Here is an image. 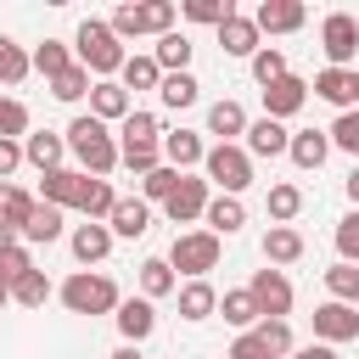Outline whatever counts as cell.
Returning <instances> with one entry per match:
<instances>
[{
    "instance_id": "6da1fadb",
    "label": "cell",
    "mask_w": 359,
    "mask_h": 359,
    "mask_svg": "<svg viewBox=\"0 0 359 359\" xmlns=\"http://www.w3.org/2000/svg\"><path fill=\"white\" fill-rule=\"evenodd\" d=\"M67 151L79 157V174H90V180H107L112 168H118V135L101 123V118H90V112H79L73 123H67Z\"/></svg>"
},
{
    "instance_id": "7a4b0ae2",
    "label": "cell",
    "mask_w": 359,
    "mask_h": 359,
    "mask_svg": "<svg viewBox=\"0 0 359 359\" xmlns=\"http://www.w3.org/2000/svg\"><path fill=\"white\" fill-rule=\"evenodd\" d=\"M123 39L101 22V17H84L79 22V39H73V62L84 67V73H95V79H107V73H118L123 67Z\"/></svg>"
},
{
    "instance_id": "3957f363",
    "label": "cell",
    "mask_w": 359,
    "mask_h": 359,
    "mask_svg": "<svg viewBox=\"0 0 359 359\" xmlns=\"http://www.w3.org/2000/svg\"><path fill=\"white\" fill-rule=\"evenodd\" d=\"M174 17H180V6L174 0H129V6H118L112 17H107V28L118 34V39H140V34H174Z\"/></svg>"
},
{
    "instance_id": "277c9868",
    "label": "cell",
    "mask_w": 359,
    "mask_h": 359,
    "mask_svg": "<svg viewBox=\"0 0 359 359\" xmlns=\"http://www.w3.org/2000/svg\"><path fill=\"white\" fill-rule=\"evenodd\" d=\"M62 303H67V314H112L123 297H118L112 275H101V269H79V275L62 280Z\"/></svg>"
},
{
    "instance_id": "5b68a950",
    "label": "cell",
    "mask_w": 359,
    "mask_h": 359,
    "mask_svg": "<svg viewBox=\"0 0 359 359\" xmlns=\"http://www.w3.org/2000/svg\"><path fill=\"white\" fill-rule=\"evenodd\" d=\"M168 269H180L185 280H208V269H219V236L213 230H180L168 247Z\"/></svg>"
},
{
    "instance_id": "8992f818",
    "label": "cell",
    "mask_w": 359,
    "mask_h": 359,
    "mask_svg": "<svg viewBox=\"0 0 359 359\" xmlns=\"http://www.w3.org/2000/svg\"><path fill=\"white\" fill-rule=\"evenodd\" d=\"M202 174H208V185H219V196H241L252 185V157L241 146H208Z\"/></svg>"
},
{
    "instance_id": "52a82bcc",
    "label": "cell",
    "mask_w": 359,
    "mask_h": 359,
    "mask_svg": "<svg viewBox=\"0 0 359 359\" xmlns=\"http://www.w3.org/2000/svg\"><path fill=\"white\" fill-rule=\"evenodd\" d=\"M320 50H325V67H353V56H359V17L331 11L320 22Z\"/></svg>"
},
{
    "instance_id": "ba28073f",
    "label": "cell",
    "mask_w": 359,
    "mask_h": 359,
    "mask_svg": "<svg viewBox=\"0 0 359 359\" xmlns=\"http://www.w3.org/2000/svg\"><path fill=\"white\" fill-rule=\"evenodd\" d=\"M309 90L320 101H331L337 112H359V67H320Z\"/></svg>"
},
{
    "instance_id": "9c48e42d",
    "label": "cell",
    "mask_w": 359,
    "mask_h": 359,
    "mask_svg": "<svg viewBox=\"0 0 359 359\" xmlns=\"http://www.w3.org/2000/svg\"><path fill=\"white\" fill-rule=\"evenodd\" d=\"M208 202H213V185L196 180V174H180V185H174V196L163 202V213H168L174 224H191V219L208 213Z\"/></svg>"
},
{
    "instance_id": "30bf717a",
    "label": "cell",
    "mask_w": 359,
    "mask_h": 359,
    "mask_svg": "<svg viewBox=\"0 0 359 359\" xmlns=\"http://www.w3.org/2000/svg\"><path fill=\"white\" fill-rule=\"evenodd\" d=\"M247 292H252V303H258L264 320H286V314H292V280H286L280 269H258Z\"/></svg>"
},
{
    "instance_id": "8fae6325",
    "label": "cell",
    "mask_w": 359,
    "mask_h": 359,
    "mask_svg": "<svg viewBox=\"0 0 359 359\" xmlns=\"http://www.w3.org/2000/svg\"><path fill=\"white\" fill-rule=\"evenodd\" d=\"M309 22V6L303 0H258V11H252V28L258 34H297Z\"/></svg>"
},
{
    "instance_id": "7c38bea8",
    "label": "cell",
    "mask_w": 359,
    "mask_h": 359,
    "mask_svg": "<svg viewBox=\"0 0 359 359\" xmlns=\"http://www.w3.org/2000/svg\"><path fill=\"white\" fill-rule=\"evenodd\" d=\"M314 337H320L325 348L353 342V337H359V309H348V303H320V309H314Z\"/></svg>"
},
{
    "instance_id": "4fadbf2b",
    "label": "cell",
    "mask_w": 359,
    "mask_h": 359,
    "mask_svg": "<svg viewBox=\"0 0 359 359\" xmlns=\"http://www.w3.org/2000/svg\"><path fill=\"white\" fill-rule=\"evenodd\" d=\"M303 101H309V84H303L297 73L264 84V118H275V123H286L292 112H303Z\"/></svg>"
},
{
    "instance_id": "5bb4252c",
    "label": "cell",
    "mask_w": 359,
    "mask_h": 359,
    "mask_svg": "<svg viewBox=\"0 0 359 359\" xmlns=\"http://www.w3.org/2000/svg\"><path fill=\"white\" fill-rule=\"evenodd\" d=\"M135 112V101H129V90L118 84V79H95L90 84V118H101V123H123Z\"/></svg>"
},
{
    "instance_id": "9a60e30c",
    "label": "cell",
    "mask_w": 359,
    "mask_h": 359,
    "mask_svg": "<svg viewBox=\"0 0 359 359\" xmlns=\"http://www.w3.org/2000/svg\"><path fill=\"white\" fill-rule=\"evenodd\" d=\"M112 320H118V331H123V342H129V348H140V342L157 331V309H151L146 297H123V303L112 309Z\"/></svg>"
},
{
    "instance_id": "2e32d148",
    "label": "cell",
    "mask_w": 359,
    "mask_h": 359,
    "mask_svg": "<svg viewBox=\"0 0 359 359\" xmlns=\"http://www.w3.org/2000/svg\"><path fill=\"white\" fill-rule=\"evenodd\" d=\"M62 157H67V140L62 135H50V129H28L22 135V163H34L39 174L62 168Z\"/></svg>"
},
{
    "instance_id": "e0dca14e",
    "label": "cell",
    "mask_w": 359,
    "mask_h": 359,
    "mask_svg": "<svg viewBox=\"0 0 359 359\" xmlns=\"http://www.w3.org/2000/svg\"><path fill=\"white\" fill-rule=\"evenodd\" d=\"M286 146H292V135H286V123H275V118H258V123H247V157H286Z\"/></svg>"
},
{
    "instance_id": "ac0fdd59",
    "label": "cell",
    "mask_w": 359,
    "mask_h": 359,
    "mask_svg": "<svg viewBox=\"0 0 359 359\" xmlns=\"http://www.w3.org/2000/svg\"><path fill=\"white\" fill-rule=\"evenodd\" d=\"M107 230H112V236H123V241H135V236H146V230H151V208H146L140 196H118V208L107 213Z\"/></svg>"
},
{
    "instance_id": "d6986e66",
    "label": "cell",
    "mask_w": 359,
    "mask_h": 359,
    "mask_svg": "<svg viewBox=\"0 0 359 359\" xmlns=\"http://www.w3.org/2000/svg\"><path fill=\"white\" fill-rule=\"evenodd\" d=\"M163 157H168V168L185 174V168H196V163L208 157V146H202L196 129H168V135H163Z\"/></svg>"
},
{
    "instance_id": "ffe728a7",
    "label": "cell",
    "mask_w": 359,
    "mask_h": 359,
    "mask_svg": "<svg viewBox=\"0 0 359 359\" xmlns=\"http://www.w3.org/2000/svg\"><path fill=\"white\" fill-rule=\"evenodd\" d=\"M258 39H264V34H258L252 17H241V11H236L230 22H219V50H224V56H247V62H252Z\"/></svg>"
},
{
    "instance_id": "44dd1931",
    "label": "cell",
    "mask_w": 359,
    "mask_h": 359,
    "mask_svg": "<svg viewBox=\"0 0 359 359\" xmlns=\"http://www.w3.org/2000/svg\"><path fill=\"white\" fill-rule=\"evenodd\" d=\"M73 208H79L90 224H107V213L118 208V191H112L107 180H90V174H84V185H79V202H73Z\"/></svg>"
},
{
    "instance_id": "7402d4cb",
    "label": "cell",
    "mask_w": 359,
    "mask_h": 359,
    "mask_svg": "<svg viewBox=\"0 0 359 359\" xmlns=\"http://www.w3.org/2000/svg\"><path fill=\"white\" fill-rule=\"evenodd\" d=\"M208 135H219V146H236V135H247L241 101H213L208 107Z\"/></svg>"
},
{
    "instance_id": "603a6c76",
    "label": "cell",
    "mask_w": 359,
    "mask_h": 359,
    "mask_svg": "<svg viewBox=\"0 0 359 359\" xmlns=\"http://www.w3.org/2000/svg\"><path fill=\"white\" fill-rule=\"evenodd\" d=\"M79 185H84L79 168H50V174L39 180V202H50V208H73V202H79Z\"/></svg>"
},
{
    "instance_id": "cb8c5ba5",
    "label": "cell",
    "mask_w": 359,
    "mask_h": 359,
    "mask_svg": "<svg viewBox=\"0 0 359 359\" xmlns=\"http://www.w3.org/2000/svg\"><path fill=\"white\" fill-rule=\"evenodd\" d=\"M67 247H73L79 264H101V258L112 252V230H107V224H79V230L67 236Z\"/></svg>"
},
{
    "instance_id": "d4e9b609",
    "label": "cell",
    "mask_w": 359,
    "mask_h": 359,
    "mask_svg": "<svg viewBox=\"0 0 359 359\" xmlns=\"http://www.w3.org/2000/svg\"><path fill=\"white\" fill-rule=\"evenodd\" d=\"M118 146H163V123H157V112H129L123 123H118Z\"/></svg>"
},
{
    "instance_id": "484cf974",
    "label": "cell",
    "mask_w": 359,
    "mask_h": 359,
    "mask_svg": "<svg viewBox=\"0 0 359 359\" xmlns=\"http://www.w3.org/2000/svg\"><path fill=\"white\" fill-rule=\"evenodd\" d=\"M286 157H292L297 168H320V163L331 157V140H325V129H297V135H292V146H286Z\"/></svg>"
},
{
    "instance_id": "4316f807",
    "label": "cell",
    "mask_w": 359,
    "mask_h": 359,
    "mask_svg": "<svg viewBox=\"0 0 359 359\" xmlns=\"http://www.w3.org/2000/svg\"><path fill=\"white\" fill-rule=\"evenodd\" d=\"M303 258V236L292 224H269L264 230V264H297Z\"/></svg>"
},
{
    "instance_id": "83f0119b",
    "label": "cell",
    "mask_w": 359,
    "mask_h": 359,
    "mask_svg": "<svg viewBox=\"0 0 359 359\" xmlns=\"http://www.w3.org/2000/svg\"><path fill=\"white\" fill-rule=\"evenodd\" d=\"M202 219H208V230H213V236H236V230L247 224V208H241V196H213Z\"/></svg>"
},
{
    "instance_id": "f1b7e54d",
    "label": "cell",
    "mask_w": 359,
    "mask_h": 359,
    "mask_svg": "<svg viewBox=\"0 0 359 359\" xmlns=\"http://www.w3.org/2000/svg\"><path fill=\"white\" fill-rule=\"evenodd\" d=\"M17 241H62V208H50V202H39L34 213H28V224L17 230Z\"/></svg>"
},
{
    "instance_id": "f546056e",
    "label": "cell",
    "mask_w": 359,
    "mask_h": 359,
    "mask_svg": "<svg viewBox=\"0 0 359 359\" xmlns=\"http://www.w3.org/2000/svg\"><path fill=\"white\" fill-rule=\"evenodd\" d=\"M219 314H224V325H236V331H252V325L264 320L247 286H236V292H224V297H219Z\"/></svg>"
},
{
    "instance_id": "4dcf8cb0",
    "label": "cell",
    "mask_w": 359,
    "mask_h": 359,
    "mask_svg": "<svg viewBox=\"0 0 359 359\" xmlns=\"http://www.w3.org/2000/svg\"><path fill=\"white\" fill-rule=\"evenodd\" d=\"M180 314H185V320H208V314H219V292H213L208 280H185V286H180Z\"/></svg>"
},
{
    "instance_id": "1f68e13d",
    "label": "cell",
    "mask_w": 359,
    "mask_h": 359,
    "mask_svg": "<svg viewBox=\"0 0 359 359\" xmlns=\"http://www.w3.org/2000/svg\"><path fill=\"white\" fill-rule=\"evenodd\" d=\"M325 292H331V303H348V309H359V264H331L325 269Z\"/></svg>"
},
{
    "instance_id": "d6a6232c",
    "label": "cell",
    "mask_w": 359,
    "mask_h": 359,
    "mask_svg": "<svg viewBox=\"0 0 359 359\" xmlns=\"http://www.w3.org/2000/svg\"><path fill=\"white\" fill-rule=\"evenodd\" d=\"M151 62H157L163 73H191V39H185V34H163L157 50H151Z\"/></svg>"
},
{
    "instance_id": "836d02e7",
    "label": "cell",
    "mask_w": 359,
    "mask_h": 359,
    "mask_svg": "<svg viewBox=\"0 0 359 359\" xmlns=\"http://www.w3.org/2000/svg\"><path fill=\"white\" fill-rule=\"evenodd\" d=\"M28 62H34V73H45V84H50L56 73H67V67H73V50H67L62 39H45V45H34V50H28Z\"/></svg>"
},
{
    "instance_id": "e575fe53",
    "label": "cell",
    "mask_w": 359,
    "mask_h": 359,
    "mask_svg": "<svg viewBox=\"0 0 359 359\" xmlns=\"http://www.w3.org/2000/svg\"><path fill=\"white\" fill-rule=\"evenodd\" d=\"M118 84H123V90H157V84H163V67H157L151 56H123Z\"/></svg>"
},
{
    "instance_id": "d590c367",
    "label": "cell",
    "mask_w": 359,
    "mask_h": 359,
    "mask_svg": "<svg viewBox=\"0 0 359 359\" xmlns=\"http://www.w3.org/2000/svg\"><path fill=\"white\" fill-rule=\"evenodd\" d=\"M157 95H163V107H174V112H185V107H196V95H202V84H196L191 73H163V84H157Z\"/></svg>"
},
{
    "instance_id": "8d00e7d4",
    "label": "cell",
    "mask_w": 359,
    "mask_h": 359,
    "mask_svg": "<svg viewBox=\"0 0 359 359\" xmlns=\"http://www.w3.org/2000/svg\"><path fill=\"white\" fill-rule=\"evenodd\" d=\"M140 292H146V303L180 292V275L168 269V258H146V264H140Z\"/></svg>"
},
{
    "instance_id": "74e56055",
    "label": "cell",
    "mask_w": 359,
    "mask_h": 359,
    "mask_svg": "<svg viewBox=\"0 0 359 359\" xmlns=\"http://www.w3.org/2000/svg\"><path fill=\"white\" fill-rule=\"evenodd\" d=\"M264 208H269L275 224H292V219L303 213V191H297L292 180H280V185H269V202H264Z\"/></svg>"
},
{
    "instance_id": "f35d334b",
    "label": "cell",
    "mask_w": 359,
    "mask_h": 359,
    "mask_svg": "<svg viewBox=\"0 0 359 359\" xmlns=\"http://www.w3.org/2000/svg\"><path fill=\"white\" fill-rule=\"evenodd\" d=\"M180 17H185V22H208V28H219V22L236 17V0H185Z\"/></svg>"
},
{
    "instance_id": "ab89813d",
    "label": "cell",
    "mask_w": 359,
    "mask_h": 359,
    "mask_svg": "<svg viewBox=\"0 0 359 359\" xmlns=\"http://www.w3.org/2000/svg\"><path fill=\"white\" fill-rule=\"evenodd\" d=\"M34 208H39V196H28V191H17V185H0V219H6L11 230H22Z\"/></svg>"
},
{
    "instance_id": "60d3db41",
    "label": "cell",
    "mask_w": 359,
    "mask_h": 359,
    "mask_svg": "<svg viewBox=\"0 0 359 359\" xmlns=\"http://www.w3.org/2000/svg\"><path fill=\"white\" fill-rule=\"evenodd\" d=\"M174 185H180V168H168V163H163V168L140 174V202H146V208H151V202H168V196H174Z\"/></svg>"
},
{
    "instance_id": "b9f144b4",
    "label": "cell",
    "mask_w": 359,
    "mask_h": 359,
    "mask_svg": "<svg viewBox=\"0 0 359 359\" xmlns=\"http://www.w3.org/2000/svg\"><path fill=\"white\" fill-rule=\"evenodd\" d=\"M45 297H50L45 269H28L22 280H11V303H22V309H45Z\"/></svg>"
},
{
    "instance_id": "7bdbcfd3",
    "label": "cell",
    "mask_w": 359,
    "mask_h": 359,
    "mask_svg": "<svg viewBox=\"0 0 359 359\" xmlns=\"http://www.w3.org/2000/svg\"><path fill=\"white\" fill-rule=\"evenodd\" d=\"M252 337L264 342V353H269V359H286V353H292V325H286V320H258V325H252Z\"/></svg>"
},
{
    "instance_id": "ee69618b",
    "label": "cell",
    "mask_w": 359,
    "mask_h": 359,
    "mask_svg": "<svg viewBox=\"0 0 359 359\" xmlns=\"http://www.w3.org/2000/svg\"><path fill=\"white\" fill-rule=\"evenodd\" d=\"M34 73V62H28V50L22 45H11L6 34H0V84H22Z\"/></svg>"
},
{
    "instance_id": "f6af8a7d",
    "label": "cell",
    "mask_w": 359,
    "mask_h": 359,
    "mask_svg": "<svg viewBox=\"0 0 359 359\" xmlns=\"http://www.w3.org/2000/svg\"><path fill=\"white\" fill-rule=\"evenodd\" d=\"M90 84H95V79L73 62L67 73H56V79H50V95H56V101H84V95H90Z\"/></svg>"
},
{
    "instance_id": "bcb514c9",
    "label": "cell",
    "mask_w": 359,
    "mask_h": 359,
    "mask_svg": "<svg viewBox=\"0 0 359 359\" xmlns=\"http://www.w3.org/2000/svg\"><path fill=\"white\" fill-rule=\"evenodd\" d=\"M286 73H292V67H286V56H280L275 45H258V50H252V79H258V84H275V79H286Z\"/></svg>"
},
{
    "instance_id": "7dc6e473",
    "label": "cell",
    "mask_w": 359,
    "mask_h": 359,
    "mask_svg": "<svg viewBox=\"0 0 359 359\" xmlns=\"http://www.w3.org/2000/svg\"><path fill=\"white\" fill-rule=\"evenodd\" d=\"M118 163L129 174H151V168H163V146H118Z\"/></svg>"
},
{
    "instance_id": "c3c4849f",
    "label": "cell",
    "mask_w": 359,
    "mask_h": 359,
    "mask_svg": "<svg viewBox=\"0 0 359 359\" xmlns=\"http://www.w3.org/2000/svg\"><path fill=\"white\" fill-rule=\"evenodd\" d=\"M22 135H28V107L0 95V140H22Z\"/></svg>"
},
{
    "instance_id": "681fc988",
    "label": "cell",
    "mask_w": 359,
    "mask_h": 359,
    "mask_svg": "<svg viewBox=\"0 0 359 359\" xmlns=\"http://www.w3.org/2000/svg\"><path fill=\"white\" fill-rule=\"evenodd\" d=\"M325 140L331 146H342V151H353L359 157V112H337V123L325 129Z\"/></svg>"
},
{
    "instance_id": "f907efd6",
    "label": "cell",
    "mask_w": 359,
    "mask_h": 359,
    "mask_svg": "<svg viewBox=\"0 0 359 359\" xmlns=\"http://www.w3.org/2000/svg\"><path fill=\"white\" fill-rule=\"evenodd\" d=\"M337 252H342V264H359V208L337 219Z\"/></svg>"
},
{
    "instance_id": "816d5d0a",
    "label": "cell",
    "mask_w": 359,
    "mask_h": 359,
    "mask_svg": "<svg viewBox=\"0 0 359 359\" xmlns=\"http://www.w3.org/2000/svg\"><path fill=\"white\" fill-rule=\"evenodd\" d=\"M28 269H34V258H28V247H22V241L0 252V280H22Z\"/></svg>"
},
{
    "instance_id": "f5cc1de1",
    "label": "cell",
    "mask_w": 359,
    "mask_h": 359,
    "mask_svg": "<svg viewBox=\"0 0 359 359\" xmlns=\"http://www.w3.org/2000/svg\"><path fill=\"white\" fill-rule=\"evenodd\" d=\"M224 359H269V353H264V342H258L252 331H241V337L230 342V353H224Z\"/></svg>"
},
{
    "instance_id": "db71d44e",
    "label": "cell",
    "mask_w": 359,
    "mask_h": 359,
    "mask_svg": "<svg viewBox=\"0 0 359 359\" xmlns=\"http://www.w3.org/2000/svg\"><path fill=\"white\" fill-rule=\"evenodd\" d=\"M22 168V140H0V185H6V174H17Z\"/></svg>"
},
{
    "instance_id": "11a10c76",
    "label": "cell",
    "mask_w": 359,
    "mask_h": 359,
    "mask_svg": "<svg viewBox=\"0 0 359 359\" xmlns=\"http://www.w3.org/2000/svg\"><path fill=\"white\" fill-rule=\"evenodd\" d=\"M286 359H337V348H325V342H309V348H292Z\"/></svg>"
},
{
    "instance_id": "9f6ffc18",
    "label": "cell",
    "mask_w": 359,
    "mask_h": 359,
    "mask_svg": "<svg viewBox=\"0 0 359 359\" xmlns=\"http://www.w3.org/2000/svg\"><path fill=\"white\" fill-rule=\"evenodd\" d=\"M342 191H348V202H353V208H359V163H353V174H348V180H342Z\"/></svg>"
},
{
    "instance_id": "6f0895ef",
    "label": "cell",
    "mask_w": 359,
    "mask_h": 359,
    "mask_svg": "<svg viewBox=\"0 0 359 359\" xmlns=\"http://www.w3.org/2000/svg\"><path fill=\"white\" fill-rule=\"evenodd\" d=\"M6 247H17V230H11L6 219H0V252H6Z\"/></svg>"
},
{
    "instance_id": "680465c9",
    "label": "cell",
    "mask_w": 359,
    "mask_h": 359,
    "mask_svg": "<svg viewBox=\"0 0 359 359\" xmlns=\"http://www.w3.org/2000/svg\"><path fill=\"white\" fill-rule=\"evenodd\" d=\"M112 359H146V353H140V348H129V342H123V348H118V353H112Z\"/></svg>"
},
{
    "instance_id": "91938a15",
    "label": "cell",
    "mask_w": 359,
    "mask_h": 359,
    "mask_svg": "<svg viewBox=\"0 0 359 359\" xmlns=\"http://www.w3.org/2000/svg\"><path fill=\"white\" fill-rule=\"evenodd\" d=\"M6 303H11V280H0V309H6Z\"/></svg>"
}]
</instances>
